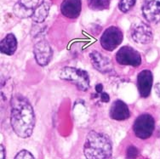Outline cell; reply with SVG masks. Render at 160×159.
I'll return each instance as SVG.
<instances>
[{"mask_svg":"<svg viewBox=\"0 0 160 159\" xmlns=\"http://www.w3.org/2000/svg\"><path fill=\"white\" fill-rule=\"evenodd\" d=\"M10 106V124L15 134L20 138H29L35 126V115L31 103L22 95H16L11 99Z\"/></svg>","mask_w":160,"mask_h":159,"instance_id":"cell-1","label":"cell"},{"mask_svg":"<svg viewBox=\"0 0 160 159\" xmlns=\"http://www.w3.org/2000/svg\"><path fill=\"white\" fill-rule=\"evenodd\" d=\"M83 154L88 159L110 158L112 155L111 139L102 133L90 131L84 141Z\"/></svg>","mask_w":160,"mask_h":159,"instance_id":"cell-2","label":"cell"},{"mask_svg":"<svg viewBox=\"0 0 160 159\" xmlns=\"http://www.w3.org/2000/svg\"><path fill=\"white\" fill-rule=\"evenodd\" d=\"M60 78L76 85L81 91H87L89 88V76L86 71L80 68L65 67L60 71Z\"/></svg>","mask_w":160,"mask_h":159,"instance_id":"cell-3","label":"cell"},{"mask_svg":"<svg viewBox=\"0 0 160 159\" xmlns=\"http://www.w3.org/2000/svg\"><path fill=\"white\" fill-rule=\"evenodd\" d=\"M155 129V120L151 114L144 113L135 120L133 124V131L139 139L146 140L150 138Z\"/></svg>","mask_w":160,"mask_h":159,"instance_id":"cell-4","label":"cell"},{"mask_svg":"<svg viewBox=\"0 0 160 159\" xmlns=\"http://www.w3.org/2000/svg\"><path fill=\"white\" fill-rule=\"evenodd\" d=\"M123 32L115 26H111L103 32L100 43L105 50L113 51L123 42Z\"/></svg>","mask_w":160,"mask_h":159,"instance_id":"cell-5","label":"cell"},{"mask_svg":"<svg viewBox=\"0 0 160 159\" xmlns=\"http://www.w3.org/2000/svg\"><path fill=\"white\" fill-rule=\"evenodd\" d=\"M116 61L122 66L137 67L142 64L141 54L130 46H123L116 54Z\"/></svg>","mask_w":160,"mask_h":159,"instance_id":"cell-6","label":"cell"},{"mask_svg":"<svg viewBox=\"0 0 160 159\" xmlns=\"http://www.w3.org/2000/svg\"><path fill=\"white\" fill-rule=\"evenodd\" d=\"M131 37L136 43L148 44L153 39V32L149 25L141 22L136 23L131 28Z\"/></svg>","mask_w":160,"mask_h":159,"instance_id":"cell-7","label":"cell"},{"mask_svg":"<svg viewBox=\"0 0 160 159\" xmlns=\"http://www.w3.org/2000/svg\"><path fill=\"white\" fill-rule=\"evenodd\" d=\"M33 54L38 64L45 67L52 59L53 50L46 40H41L34 45Z\"/></svg>","mask_w":160,"mask_h":159,"instance_id":"cell-8","label":"cell"},{"mask_svg":"<svg viewBox=\"0 0 160 159\" xmlns=\"http://www.w3.org/2000/svg\"><path fill=\"white\" fill-rule=\"evenodd\" d=\"M142 10L148 22L153 24L160 22V0H144Z\"/></svg>","mask_w":160,"mask_h":159,"instance_id":"cell-9","label":"cell"},{"mask_svg":"<svg viewBox=\"0 0 160 159\" xmlns=\"http://www.w3.org/2000/svg\"><path fill=\"white\" fill-rule=\"evenodd\" d=\"M38 2L39 0H18L13 8L14 14L21 19L32 17L38 6Z\"/></svg>","mask_w":160,"mask_h":159,"instance_id":"cell-10","label":"cell"},{"mask_svg":"<svg viewBox=\"0 0 160 159\" xmlns=\"http://www.w3.org/2000/svg\"><path fill=\"white\" fill-rule=\"evenodd\" d=\"M153 83V76L151 71L143 70L137 77V89L142 98H148L150 95Z\"/></svg>","mask_w":160,"mask_h":159,"instance_id":"cell-11","label":"cell"},{"mask_svg":"<svg viewBox=\"0 0 160 159\" xmlns=\"http://www.w3.org/2000/svg\"><path fill=\"white\" fill-rule=\"evenodd\" d=\"M89 58L93 67L101 73H110L113 70V66L111 62V60L107 56H104L102 53L98 51H92L89 53Z\"/></svg>","mask_w":160,"mask_h":159,"instance_id":"cell-12","label":"cell"},{"mask_svg":"<svg viewBox=\"0 0 160 159\" xmlns=\"http://www.w3.org/2000/svg\"><path fill=\"white\" fill-rule=\"evenodd\" d=\"M109 115L112 119L116 121H123L126 120L130 117V112L126 103H124L121 100H116L112 102Z\"/></svg>","mask_w":160,"mask_h":159,"instance_id":"cell-13","label":"cell"},{"mask_svg":"<svg viewBox=\"0 0 160 159\" xmlns=\"http://www.w3.org/2000/svg\"><path fill=\"white\" fill-rule=\"evenodd\" d=\"M82 9L81 0H63L61 4V12L65 17L76 19L79 16Z\"/></svg>","mask_w":160,"mask_h":159,"instance_id":"cell-14","label":"cell"},{"mask_svg":"<svg viewBox=\"0 0 160 159\" xmlns=\"http://www.w3.org/2000/svg\"><path fill=\"white\" fill-rule=\"evenodd\" d=\"M17 39L13 33H8L1 40L0 50L1 53L6 55H13L17 49Z\"/></svg>","mask_w":160,"mask_h":159,"instance_id":"cell-15","label":"cell"},{"mask_svg":"<svg viewBox=\"0 0 160 159\" xmlns=\"http://www.w3.org/2000/svg\"><path fill=\"white\" fill-rule=\"evenodd\" d=\"M50 5H51L50 0H43L39 3V5L36 8L33 15H32V20L36 23H42L44 22L49 15Z\"/></svg>","mask_w":160,"mask_h":159,"instance_id":"cell-16","label":"cell"},{"mask_svg":"<svg viewBox=\"0 0 160 159\" xmlns=\"http://www.w3.org/2000/svg\"><path fill=\"white\" fill-rule=\"evenodd\" d=\"M88 6L96 11L108 9L110 6V0H88Z\"/></svg>","mask_w":160,"mask_h":159,"instance_id":"cell-17","label":"cell"},{"mask_svg":"<svg viewBox=\"0 0 160 159\" xmlns=\"http://www.w3.org/2000/svg\"><path fill=\"white\" fill-rule=\"evenodd\" d=\"M136 0H120L118 3V9L123 13L129 12L136 4Z\"/></svg>","mask_w":160,"mask_h":159,"instance_id":"cell-18","label":"cell"},{"mask_svg":"<svg viewBox=\"0 0 160 159\" xmlns=\"http://www.w3.org/2000/svg\"><path fill=\"white\" fill-rule=\"evenodd\" d=\"M139 152L138 149L136 147H129L127 150V158H133V157H136L138 156Z\"/></svg>","mask_w":160,"mask_h":159,"instance_id":"cell-19","label":"cell"},{"mask_svg":"<svg viewBox=\"0 0 160 159\" xmlns=\"http://www.w3.org/2000/svg\"><path fill=\"white\" fill-rule=\"evenodd\" d=\"M15 158H34L33 155L27 150H22L18 152L15 157Z\"/></svg>","mask_w":160,"mask_h":159,"instance_id":"cell-20","label":"cell"},{"mask_svg":"<svg viewBox=\"0 0 160 159\" xmlns=\"http://www.w3.org/2000/svg\"><path fill=\"white\" fill-rule=\"evenodd\" d=\"M100 100L103 103H108L110 101V97H109V95H108V93H100Z\"/></svg>","mask_w":160,"mask_h":159,"instance_id":"cell-21","label":"cell"},{"mask_svg":"<svg viewBox=\"0 0 160 159\" xmlns=\"http://www.w3.org/2000/svg\"><path fill=\"white\" fill-rule=\"evenodd\" d=\"M154 90L156 92L158 96L160 98V83H158L155 84V86H154Z\"/></svg>","mask_w":160,"mask_h":159,"instance_id":"cell-22","label":"cell"},{"mask_svg":"<svg viewBox=\"0 0 160 159\" xmlns=\"http://www.w3.org/2000/svg\"><path fill=\"white\" fill-rule=\"evenodd\" d=\"M96 92L98 93V94L102 93V90H103V85H102V83H98V84H96Z\"/></svg>","mask_w":160,"mask_h":159,"instance_id":"cell-23","label":"cell"},{"mask_svg":"<svg viewBox=\"0 0 160 159\" xmlns=\"http://www.w3.org/2000/svg\"><path fill=\"white\" fill-rule=\"evenodd\" d=\"M1 159H4L5 158V153H4V147L2 144H1Z\"/></svg>","mask_w":160,"mask_h":159,"instance_id":"cell-24","label":"cell"}]
</instances>
